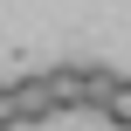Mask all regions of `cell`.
Masks as SVG:
<instances>
[{"mask_svg": "<svg viewBox=\"0 0 131 131\" xmlns=\"http://www.w3.org/2000/svg\"><path fill=\"white\" fill-rule=\"evenodd\" d=\"M14 104H21V124L62 117V111H55V90H48V76H21V83H14Z\"/></svg>", "mask_w": 131, "mask_h": 131, "instance_id": "cell-1", "label": "cell"}, {"mask_svg": "<svg viewBox=\"0 0 131 131\" xmlns=\"http://www.w3.org/2000/svg\"><path fill=\"white\" fill-rule=\"evenodd\" d=\"M48 90H55V111H83V62L48 69Z\"/></svg>", "mask_w": 131, "mask_h": 131, "instance_id": "cell-2", "label": "cell"}, {"mask_svg": "<svg viewBox=\"0 0 131 131\" xmlns=\"http://www.w3.org/2000/svg\"><path fill=\"white\" fill-rule=\"evenodd\" d=\"M111 90H117V69L83 62V111H104V104H111Z\"/></svg>", "mask_w": 131, "mask_h": 131, "instance_id": "cell-3", "label": "cell"}, {"mask_svg": "<svg viewBox=\"0 0 131 131\" xmlns=\"http://www.w3.org/2000/svg\"><path fill=\"white\" fill-rule=\"evenodd\" d=\"M104 117L117 131H131V76H117V90H111V104H104Z\"/></svg>", "mask_w": 131, "mask_h": 131, "instance_id": "cell-4", "label": "cell"}, {"mask_svg": "<svg viewBox=\"0 0 131 131\" xmlns=\"http://www.w3.org/2000/svg\"><path fill=\"white\" fill-rule=\"evenodd\" d=\"M21 124V104H14V83H0V131Z\"/></svg>", "mask_w": 131, "mask_h": 131, "instance_id": "cell-5", "label": "cell"}]
</instances>
